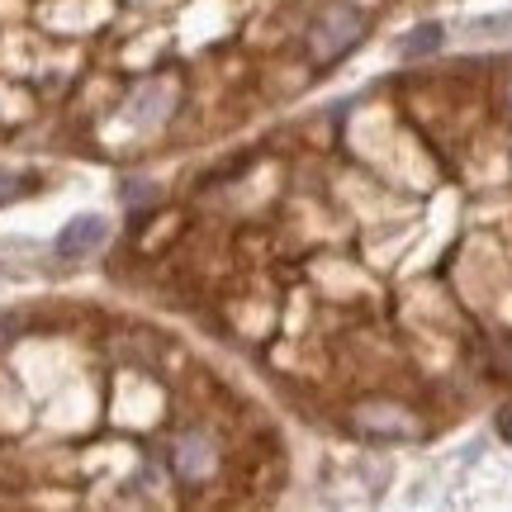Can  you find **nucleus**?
<instances>
[{"label": "nucleus", "instance_id": "nucleus-1", "mask_svg": "<svg viewBox=\"0 0 512 512\" xmlns=\"http://www.w3.org/2000/svg\"><path fill=\"white\" fill-rule=\"evenodd\" d=\"M356 38H361V19L351 15V10H332V15L313 29V57H318V62H337Z\"/></svg>", "mask_w": 512, "mask_h": 512}, {"label": "nucleus", "instance_id": "nucleus-2", "mask_svg": "<svg viewBox=\"0 0 512 512\" xmlns=\"http://www.w3.org/2000/svg\"><path fill=\"white\" fill-rule=\"evenodd\" d=\"M105 238H110V223L100 219V214H81V219H72L57 233V256H62V261H76V256L105 247Z\"/></svg>", "mask_w": 512, "mask_h": 512}, {"label": "nucleus", "instance_id": "nucleus-3", "mask_svg": "<svg viewBox=\"0 0 512 512\" xmlns=\"http://www.w3.org/2000/svg\"><path fill=\"white\" fill-rule=\"evenodd\" d=\"M441 43H446V29H441V24H418V29H413V34L403 38V48H399V53L408 57V62H418V57L437 53Z\"/></svg>", "mask_w": 512, "mask_h": 512}, {"label": "nucleus", "instance_id": "nucleus-4", "mask_svg": "<svg viewBox=\"0 0 512 512\" xmlns=\"http://www.w3.org/2000/svg\"><path fill=\"white\" fill-rule=\"evenodd\" d=\"M176 465H181V475H204L209 470V446L204 441H185L176 451Z\"/></svg>", "mask_w": 512, "mask_h": 512}, {"label": "nucleus", "instance_id": "nucleus-5", "mask_svg": "<svg viewBox=\"0 0 512 512\" xmlns=\"http://www.w3.org/2000/svg\"><path fill=\"white\" fill-rule=\"evenodd\" d=\"M361 427L366 432H408V418H380V408H370V413H361Z\"/></svg>", "mask_w": 512, "mask_h": 512}, {"label": "nucleus", "instance_id": "nucleus-6", "mask_svg": "<svg viewBox=\"0 0 512 512\" xmlns=\"http://www.w3.org/2000/svg\"><path fill=\"white\" fill-rule=\"evenodd\" d=\"M10 195H15V176H10V171H0V204L10 200Z\"/></svg>", "mask_w": 512, "mask_h": 512}]
</instances>
